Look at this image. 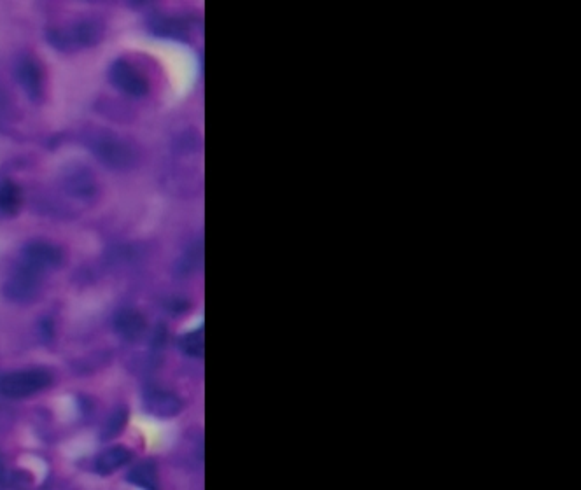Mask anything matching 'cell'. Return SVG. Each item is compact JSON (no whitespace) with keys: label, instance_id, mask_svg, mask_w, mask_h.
Wrapping results in <instances>:
<instances>
[{"label":"cell","instance_id":"1","mask_svg":"<svg viewBox=\"0 0 581 490\" xmlns=\"http://www.w3.org/2000/svg\"><path fill=\"white\" fill-rule=\"evenodd\" d=\"M83 142L102 165L118 172L139 167L142 151L137 142L109 128H88Z\"/></svg>","mask_w":581,"mask_h":490},{"label":"cell","instance_id":"2","mask_svg":"<svg viewBox=\"0 0 581 490\" xmlns=\"http://www.w3.org/2000/svg\"><path fill=\"white\" fill-rule=\"evenodd\" d=\"M105 23L98 18H81L63 27L46 30V39L62 53H74L79 49L93 48L104 39Z\"/></svg>","mask_w":581,"mask_h":490},{"label":"cell","instance_id":"3","mask_svg":"<svg viewBox=\"0 0 581 490\" xmlns=\"http://www.w3.org/2000/svg\"><path fill=\"white\" fill-rule=\"evenodd\" d=\"M65 261H67V254L62 247L44 238H32L21 245L20 258H18L21 266H27L32 272L39 273L42 277L46 273H53L63 268Z\"/></svg>","mask_w":581,"mask_h":490},{"label":"cell","instance_id":"4","mask_svg":"<svg viewBox=\"0 0 581 490\" xmlns=\"http://www.w3.org/2000/svg\"><path fill=\"white\" fill-rule=\"evenodd\" d=\"M53 385V373L44 368L11 371L0 377V394L4 398L23 399Z\"/></svg>","mask_w":581,"mask_h":490},{"label":"cell","instance_id":"5","mask_svg":"<svg viewBox=\"0 0 581 490\" xmlns=\"http://www.w3.org/2000/svg\"><path fill=\"white\" fill-rule=\"evenodd\" d=\"M14 81L18 83L30 102L42 104L46 98V74L34 53H20L13 65Z\"/></svg>","mask_w":581,"mask_h":490},{"label":"cell","instance_id":"6","mask_svg":"<svg viewBox=\"0 0 581 490\" xmlns=\"http://www.w3.org/2000/svg\"><path fill=\"white\" fill-rule=\"evenodd\" d=\"M42 284H44L42 275L16 263L4 282V296L13 303L25 305L41 294Z\"/></svg>","mask_w":581,"mask_h":490},{"label":"cell","instance_id":"7","mask_svg":"<svg viewBox=\"0 0 581 490\" xmlns=\"http://www.w3.org/2000/svg\"><path fill=\"white\" fill-rule=\"evenodd\" d=\"M60 186L70 198L84 203L97 200L98 191H100L95 174L91 172L90 168L79 165V163L63 168Z\"/></svg>","mask_w":581,"mask_h":490},{"label":"cell","instance_id":"8","mask_svg":"<svg viewBox=\"0 0 581 490\" xmlns=\"http://www.w3.org/2000/svg\"><path fill=\"white\" fill-rule=\"evenodd\" d=\"M109 81H111L114 88L123 91L128 97H146V95H149V90H151L149 79L126 58H116L111 63Z\"/></svg>","mask_w":581,"mask_h":490},{"label":"cell","instance_id":"9","mask_svg":"<svg viewBox=\"0 0 581 490\" xmlns=\"http://www.w3.org/2000/svg\"><path fill=\"white\" fill-rule=\"evenodd\" d=\"M144 408L158 419H172L182 412L184 403L175 392L151 387L144 396Z\"/></svg>","mask_w":581,"mask_h":490},{"label":"cell","instance_id":"10","mask_svg":"<svg viewBox=\"0 0 581 490\" xmlns=\"http://www.w3.org/2000/svg\"><path fill=\"white\" fill-rule=\"evenodd\" d=\"M114 331L128 342H137L146 333V317L137 308H121L112 319Z\"/></svg>","mask_w":581,"mask_h":490},{"label":"cell","instance_id":"11","mask_svg":"<svg viewBox=\"0 0 581 490\" xmlns=\"http://www.w3.org/2000/svg\"><path fill=\"white\" fill-rule=\"evenodd\" d=\"M23 207V191L20 184L4 177L0 179V219H13Z\"/></svg>","mask_w":581,"mask_h":490},{"label":"cell","instance_id":"12","mask_svg":"<svg viewBox=\"0 0 581 490\" xmlns=\"http://www.w3.org/2000/svg\"><path fill=\"white\" fill-rule=\"evenodd\" d=\"M132 459V452L126 447H112L98 455L95 461V471L98 475L107 476L123 468Z\"/></svg>","mask_w":581,"mask_h":490},{"label":"cell","instance_id":"13","mask_svg":"<svg viewBox=\"0 0 581 490\" xmlns=\"http://www.w3.org/2000/svg\"><path fill=\"white\" fill-rule=\"evenodd\" d=\"M151 30L154 34L170 39H186L189 34V21L179 16H158L151 21Z\"/></svg>","mask_w":581,"mask_h":490},{"label":"cell","instance_id":"14","mask_svg":"<svg viewBox=\"0 0 581 490\" xmlns=\"http://www.w3.org/2000/svg\"><path fill=\"white\" fill-rule=\"evenodd\" d=\"M126 480L142 490H158V471L151 461H142L133 466Z\"/></svg>","mask_w":581,"mask_h":490},{"label":"cell","instance_id":"15","mask_svg":"<svg viewBox=\"0 0 581 490\" xmlns=\"http://www.w3.org/2000/svg\"><path fill=\"white\" fill-rule=\"evenodd\" d=\"M203 266V242H195L189 247L188 251L182 254L181 259L177 261L175 270L179 275H191V273L200 270Z\"/></svg>","mask_w":581,"mask_h":490},{"label":"cell","instance_id":"16","mask_svg":"<svg viewBox=\"0 0 581 490\" xmlns=\"http://www.w3.org/2000/svg\"><path fill=\"white\" fill-rule=\"evenodd\" d=\"M18 119V107L4 88H0V132L13 128Z\"/></svg>","mask_w":581,"mask_h":490},{"label":"cell","instance_id":"17","mask_svg":"<svg viewBox=\"0 0 581 490\" xmlns=\"http://www.w3.org/2000/svg\"><path fill=\"white\" fill-rule=\"evenodd\" d=\"M203 347H205V342H203V328L189 331L186 335H182L181 340H179V349H181L184 356L202 357Z\"/></svg>","mask_w":581,"mask_h":490},{"label":"cell","instance_id":"18","mask_svg":"<svg viewBox=\"0 0 581 490\" xmlns=\"http://www.w3.org/2000/svg\"><path fill=\"white\" fill-rule=\"evenodd\" d=\"M126 420H128V410L126 408H116L114 412L111 413V417L105 422L104 431H102V438L104 440H111L114 436H118L126 426Z\"/></svg>","mask_w":581,"mask_h":490}]
</instances>
